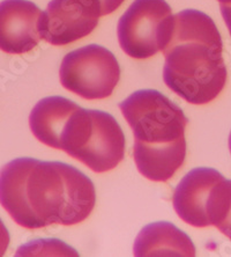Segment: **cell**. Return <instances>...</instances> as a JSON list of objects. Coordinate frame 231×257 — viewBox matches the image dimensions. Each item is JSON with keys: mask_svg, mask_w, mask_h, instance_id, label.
Returning <instances> with one entry per match:
<instances>
[{"mask_svg": "<svg viewBox=\"0 0 231 257\" xmlns=\"http://www.w3.org/2000/svg\"><path fill=\"white\" fill-rule=\"evenodd\" d=\"M0 204L25 228L72 226L93 212L96 191L74 166L19 158L0 169Z\"/></svg>", "mask_w": 231, "mask_h": 257, "instance_id": "1", "label": "cell"}, {"mask_svg": "<svg viewBox=\"0 0 231 257\" xmlns=\"http://www.w3.org/2000/svg\"><path fill=\"white\" fill-rule=\"evenodd\" d=\"M162 52L163 80L181 99L206 104L221 94L228 72L221 34L209 15L198 10L173 15L171 33Z\"/></svg>", "mask_w": 231, "mask_h": 257, "instance_id": "2", "label": "cell"}, {"mask_svg": "<svg viewBox=\"0 0 231 257\" xmlns=\"http://www.w3.org/2000/svg\"><path fill=\"white\" fill-rule=\"evenodd\" d=\"M134 136L133 158L139 173L155 182L175 175L186 158L188 118L179 105L155 89H140L119 103Z\"/></svg>", "mask_w": 231, "mask_h": 257, "instance_id": "3", "label": "cell"}, {"mask_svg": "<svg viewBox=\"0 0 231 257\" xmlns=\"http://www.w3.org/2000/svg\"><path fill=\"white\" fill-rule=\"evenodd\" d=\"M172 19L165 0H134L117 26L120 48L132 58L153 57L168 43Z\"/></svg>", "mask_w": 231, "mask_h": 257, "instance_id": "4", "label": "cell"}, {"mask_svg": "<svg viewBox=\"0 0 231 257\" xmlns=\"http://www.w3.org/2000/svg\"><path fill=\"white\" fill-rule=\"evenodd\" d=\"M64 88L86 100L109 97L118 85L120 66L107 48L89 44L73 50L63 58L59 70Z\"/></svg>", "mask_w": 231, "mask_h": 257, "instance_id": "5", "label": "cell"}, {"mask_svg": "<svg viewBox=\"0 0 231 257\" xmlns=\"http://www.w3.org/2000/svg\"><path fill=\"white\" fill-rule=\"evenodd\" d=\"M100 17L98 0H51L41 15V37L58 47L71 44L92 34Z\"/></svg>", "mask_w": 231, "mask_h": 257, "instance_id": "6", "label": "cell"}, {"mask_svg": "<svg viewBox=\"0 0 231 257\" xmlns=\"http://www.w3.org/2000/svg\"><path fill=\"white\" fill-rule=\"evenodd\" d=\"M42 11L29 0H4L0 3V50L11 55L32 51L42 40Z\"/></svg>", "mask_w": 231, "mask_h": 257, "instance_id": "7", "label": "cell"}, {"mask_svg": "<svg viewBox=\"0 0 231 257\" xmlns=\"http://www.w3.org/2000/svg\"><path fill=\"white\" fill-rule=\"evenodd\" d=\"M224 176L213 168H194L185 175L175 189L173 209L181 220L194 227L210 226L208 218L214 189Z\"/></svg>", "mask_w": 231, "mask_h": 257, "instance_id": "8", "label": "cell"}, {"mask_svg": "<svg viewBox=\"0 0 231 257\" xmlns=\"http://www.w3.org/2000/svg\"><path fill=\"white\" fill-rule=\"evenodd\" d=\"M136 257L195 256V247L186 233L168 221H157L143 227L134 241Z\"/></svg>", "mask_w": 231, "mask_h": 257, "instance_id": "9", "label": "cell"}, {"mask_svg": "<svg viewBox=\"0 0 231 257\" xmlns=\"http://www.w3.org/2000/svg\"><path fill=\"white\" fill-rule=\"evenodd\" d=\"M210 225L231 240V180H223L209 207Z\"/></svg>", "mask_w": 231, "mask_h": 257, "instance_id": "10", "label": "cell"}, {"mask_svg": "<svg viewBox=\"0 0 231 257\" xmlns=\"http://www.w3.org/2000/svg\"><path fill=\"white\" fill-rule=\"evenodd\" d=\"M125 0H98L101 6V15L104 17V15L113 13L122 6Z\"/></svg>", "mask_w": 231, "mask_h": 257, "instance_id": "11", "label": "cell"}, {"mask_svg": "<svg viewBox=\"0 0 231 257\" xmlns=\"http://www.w3.org/2000/svg\"><path fill=\"white\" fill-rule=\"evenodd\" d=\"M10 233L7 230L5 224H4L2 219H0V257L5 255V252L9 248L10 244Z\"/></svg>", "mask_w": 231, "mask_h": 257, "instance_id": "12", "label": "cell"}, {"mask_svg": "<svg viewBox=\"0 0 231 257\" xmlns=\"http://www.w3.org/2000/svg\"><path fill=\"white\" fill-rule=\"evenodd\" d=\"M219 9H221V14L231 35V4L230 5H219Z\"/></svg>", "mask_w": 231, "mask_h": 257, "instance_id": "13", "label": "cell"}, {"mask_svg": "<svg viewBox=\"0 0 231 257\" xmlns=\"http://www.w3.org/2000/svg\"><path fill=\"white\" fill-rule=\"evenodd\" d=\"M219 3V5H230L231 0H217Z\"/></svg>", "mask_w": 231, "mask_h": 257, "instance_id": "14", "label": "cell"}, {"mask_svg": "<svg viewBox=\"0 0 231 257\" xmlns=\"http://www.w3.org/2000/svg\"><path fill=\"white\" fill-rule=\"evenodd\" d=\"M229 150H230V153H231V132H230V136H229Z\"/></svg>", "mask_w": 231, "mask_h": 257, "instance_id": "15", "label": "cell"}]
</instances>
